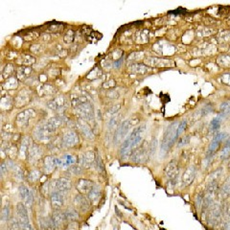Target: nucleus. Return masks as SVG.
Segmentation results:
<instances>
[{
	"label": "nucleus",
	"mask_w": 230,
	"mask_h": 230,
	"mask_svg": "<svg viewBox=\"0 0 230 230\" xmlns=\"http://www.w3.org/2000/svg\"><path fill=\"white\" fill-rule=\"evenodd\" d=\"M145 128H146L145 126H140V127L136 128L124 141V143L121 146V149H120V154L122 155V157L128 156V154H130L137 148V146L140 144V142L143 139L142 138V134H143Z\"/></svg>",
	"instance_id": "f257e3e1"
},
{
	"label": "nucleus",
	"mask_w": 230,
	"mask_h": 230,
	"mask_svg": "<svg viewBox=\"0 0 230 230\" xmlns=\"http://www.w3.org/2000/svg\"><path fill=\"white\" fill-rule=\"evenodd\" d=\"M179 124L174 122L167 128L165 133L163 135L162 142H161V150L164 152H168V150L174 145L175 142L177 141V138L179 137L177 136V128H179Z\"/></svg>",
	"instance_id": "f03ea898"
},
{
	"label": "nucleus",
	"mask_w": 230,
	"mask_h": 230,
	"mask_svg": "<svg viewBox=\"0 0 230 230\" xmlns=\"http://www.w3.org/2000/svg\"><path fill=\"white\" fill-rule=\"evenodd\" d=\"M130 159L133 162H144L148 159V153L147 149L145 148L144 145H141L139 148H136L135 150L131 152Z\"/></svg>",
	"instance_id": "7ed1b4c3"
},
{
	"label": "nucleus",
	"mask_w": 230,
	"mask_h": 230,
	"mask_svg": "<svg viewBox=\"0 0 230 230\" xmlns=\"http://www.w3.org/2000/svg\"><path fill=\"white\" fill-rule=\"evenodd\" d=\"M130 128V120H126V121L122 122L121 125L119 126L117 130L115 131L114 134V143H118L120 140H122L123 138L126 136V134L128 133V130Z\"/></svg>",
	"instance_id": "20e7f679"
},
{
	"label": "nucleus",
	"mask_w": 230,
	"mask_h": 230,
	"mask_svg": "<svg viewBox=\"0 0 230 230\" xmlns=\"http://www.w3.org/2000/svg\"><path fill=\"white\" fill-rule=\"evenodd\" d=\"M50 201H51L52 207H53L55 210H60L64 206V196H62V194L61 192L54 191L50 196Z\"/></svg>",
	"instance_id": "39448f33"
},
{
	"label": "nucleus",
	"mask_w": 230,
	"mask_h": 230,
	"mask_svg": "<svg viewBox=\"0 0 230 230\" xmlns=\"http://www.w3.org/2000/svg\"><path fill=\"white\" fill-rule=\"evenodd\" d=\"M35 112L33 108L26 109V110L20 112V113L17 115V117H16V123H17L19 126H26L28 124L29 119L32 118V117H35Z\"/></svg>",
	"instance_id": "423d86ee"
},
{
	"label": "nucleus",
	"mask_w": 230,
	"mask_h": 230,
	"mask_svg": "<svg viewBox=\"0 0 230 230\" xmlns=\"http://www.w3.org/2000/svg\"><path fill=\"white\" fill-rule=\"evenodd\" d=\"M225 136H226V133H224V132H220V133H218L217 135L215 136V138L212 140L209 148H208V150H207V154L208 155L213 154V153H214L216 150H218V148H219V146H220L221 142L223 141L224 138H225Z\"/></svg>",
	"instance_id": "0eeeda50"
},
{
	"label": "nucleus",
	"mask_w": 230,
	"mask_h": 230,
	"mask_svg": "<svg viewBox=\"0 0 230 230\" xmlns=\"http://www.w3.org/2000/svg\"><path fill=\"white\" fill-rule=\"evenodd\" d=\"M19 195H20V198L23 199L24 202L26 203V205L31 206V205L33 204V201H34L33 194L31 193V191H30L25 185L19 186Z\"/></svg>",
	"instance_id": "6e6552de"
},
{
	"label": "nucleus",
	"mask_w": 230,
	"mask_h": 230,
	"mask_svg": "<svg viewBox=\"0 0 230 230\" xmlns=\"http://www.w3.org/2000/svg\"><path fill=\"white\" fill-rule=\"evenodd\" d=\"M93 182L90 181L88 179H81L78 180L76 184V188L80 192V194H88L89 191L91 190L93 187Z\"/></svg>",
	"instance_id": "1a4fd4ad"
},
{
	"label": "nucleus",
	"mask_w": 230,
	"mask_h": 230,
	"mask_svg": "<svg viewBox=\"0 0 230 230\" xmlns=\"http://www.w3.org/2000/svg\"><path fill=\"white\" fill-rule=\"evenodd\" d=\"M79 138L75 131H68L62 137V144L65 147H73L78 143Z\"/></svg>",
	"instance_id": "9d476101"
},
{
	"label": "nucleus",
	"mask_w": 230,
	"mask_h": 230,
	"mask_svg": "<svg viewBox=\"0 0 230 230\" xmlns=\"http://www.w3.org/2000/svg\"><path fill=\"white\" fill-rule=\"evenodd\" d=\"M77 109H78V112L80 113L83 118L89 120L92 118L93 116V109L92 106L89 105L88 103L84 104V105H81L79 106H77Z\"/></svg>",
	"instance_id": "9b49d317"
},
{
	"label": "nucleus",
	"mask_w": 230,
	"mask_h": 230,
	"mask_svg": "<svg viewBox=\"0 0 230 230\" xmlns=\"http://www.w3.org/2000/svg\"><path fill=\"white\" fill-rule=\"evenodd\" d=\"M57 166V158L52 156V155H48L44 158V170L46 174H51L54 171L55 168Z\"/></svg>",
	"instance_id": "f8f14e48"
},
{
	"label": "nucleus",
	"mask_w": 230,
	"mask_h": 230,
	"mask_svg": "<svg viewBox=\"0 0 230 230\" xmlns=\"http://www.w3.org/2000/svg\"><path fill=\"white\" fill-rule=\"evenodd\" d=\"M74 205H75V207H77L78 209H81L83 211L86 210L87 208L89 207L88 201H87L82 194L75 197V199H74Z\"/></svg>",
	"instance_id": "ddd939ff"
},
{
	"label": "nucleus",
	"mask_w": 230,
	"mask_h": 230,
	"mask_svg": "<svg viewBox=\"0 0 230 230\" xmlns=\"http://www.w3.org/2000/svg\"><path fill=\"white\" fill-rule=\"evenodd\" d=\"M55 187L59 192H65L71 188V182L66 179H59L55 181Z\"/></svg>",
	"instance_id": "4468645a"
},
{
	"label": "nucleus",
	"mask_w": 230,
	"mask_h": 230,
	"mask_svg": "<svg viewBox=\"0 0 230 230\" xmlns=\"http://www.w3.org/2000/svg\"><path fill=\"white\" fill-rule=\"evenodd\" d=\"M52 221H53L55 227H56V228H59V227L61 226L65 221H66L64 213L60 212V210H56L53 213V216H52Z\"/></svg>",
	"instance_id": "2eb2a0df"
},
{
	"label": "nucleus",
	"mask_w": 230,
	"mask_h": 230,
	"mask_svg": "<svg viewBox=\"0 0 230 230\" xmlns=\"http://www.w3.org/2000/svg\"><path fill=\"white\" fill-rule=\"evenodd\" d=\"M16 213H17V215H18L19 220H21V221L29 220L28 211H27V208L23 202H19V203H17V205H16Z\"/></svg>",
	"instance_id": "dca6fc26"
},
{
	"label": "nucleus",
	"mask_w": 230,
	"mask_h": 230,
	"mask_svg": "<svg viewBox=\"0 0 230 230\" xmlns=\"http://www.w3.org/2000/svg\"><path fill=\"white\" fill-rule=\"evenodd\" d=\"M101 196V189L98 185H94L88 193V199L92 203H97Z\"/></svg>",
	"instance_id": "f3484780"
},
{
	"label": "nucleus",
	"mask_w": 230,
	"mask_h": 230,
	"mask_svg": "<svg viewBox=\"0 0 230 230\" xmlns=\"http://www.w3.org/2000/svg\"><path fill=\"white\" fill-rule=\"evenodd\" d=\"M51 134V132L47 130L46 126H40L38 127L37 130H35V136L39 140H44V139L48 138L49 135Z\"/></svg>",
	"instance_id": "a211bd4d"
},
{
	"label": "nucleus",
	"mask_w": 230,
	"mask_h": 230,
	"mask_svg": "<svg viewBox=\"0 0 230 230\" xmlns=\"http://www.w3.org/2000/svg\"><path fill=\"white\" fill-rule=\"evenodd\" d=\"M77 127H78L79 130H81V132L83 133V135L86 136V138L91 139L93 137V133H92L91 128H90L88 127V125L86 124L84 122H79L78 124H77Z\"/></svg>",
	"instance_id": "6ab92c4d"
},
{
	"label": "nucleus",
	"mask_w": 230,
	"mask_h": 230,
	"mask_svg": "<svg viewBox=\"0 0 230 230\" xmlns=\"http://www.w3.org/2000/svg\"><path fill=\"white\" fill-rule=\"evenodd\" d=\"M96 161V157L94 156V153L92 152H86L83 156V165L86 168H89L92 165V163Z\"/></svg>",
	"instance_id": "aec40b11"
},
{
	"label": "nucleus",
	"mask_w": 230,
	"mask_h": 230,
	"mask_svg": "<svg viewBox=\"0 0 230 230\" xmlns=\"http://www.w3.org/2000/svg\"><path fill=\"white\" fill-rule=\"evenodd\" d=\"M40 154V149L37 145L33 144L31 147L29 148V152H28V157L30 160H34L39 156Z\"/></svg>",
	"instance_id": "412c9836"
},
{
	"label": "nucleus",
	"mask_w": 230,
	"mask_h": 230,
	"mask_svg": "<svg viewBox=\"0 0 230 230\" xmlns=\"http://www.w3.org/2000/svg\"><path fill=\"white\" fill-rule=\"evenodd\" d=\"M32 68L30 67H20L17 70V77L20 80H23V79L27 78L30 74L32 73Z\"/></svg>",
	"instance_id": "4be33fe9"
},
{
	"label": "nucleus",
	"mask_w": 230,
	"mask_h": 230,
	"mask_svg": "<svg viewBox=\"0 0 230 230\" xmlns=\"http://www.w3.org/2000/svg\"><path fill=\"white\" fill-rule=\"evenodd\" d=\"M194 177H195V170H194V168H189L183 174V181L189 184V183H191V181H193Z\"/></svg>",
	"instance_id": "5701e85b"
},
{
	"label": "nucleus",
	"mask_w": 230,
	"mask_h": 230,
	"mask_svg": "<svg viewBox=\"0 0 230 230\" xmlns=\"http://www.w3.org/2000/svg\"><path fill=\"white\" fill-rule=\"evenodd\" d=\"M62 103H64V100H62V97H59V98H56V99L50 101V102L47 103V106L50 108L51 109H57L62 105Z\"/></svg>",
	"instance_id": "b1692460"
},
{
	"label": "nucleus",
	"mask_w": 230,
	"mask_h": 230,
	"mask_svg": "<svg viewBox=\"0 0 230 230\" xmlns=\"http://www.w3.org/2000/svg\"><path fill=\"white\" fill-rule=\"evenodd\" d=\"M64 216L66 221H75L78 219V212L75 209H67L64 212Z\"/></svg>",
	"instance_id": "393cba45"
},
{
	"label": "nucleus",
	"mask_w": 230,
	"mask_h": 230,
	"mask_svg": "<svg viewBox=\"0 0 230 230\" xmlns=\"http://www.w3.org/2000/svg\"><path fill=\"white\" fill-rule=\"evenodd\" d=\"M223 118H224V117L223 116V115L219 114L217 117H215V118L212 120V122H211V128H212L213 130H217L218 128H220L221 119H223Z\"/></svg>",
	"instance_id": "a878e982"
},
{
	"label": "nucleus",
	"mask_w": 230,
	"mask_h": 230,
	"mask_svg": "<svg viewBox=\"0 0 230 230\" xmlns=\"http://www.w3.org/2000/svg\"><path fill=\"white\" fill-rule=\"evenodd\" d=\"M75 163V157L71 154H65L62 157V165L64 166H71Z\"/></svg>",
	"instance_id": "bb28decb"
},
{
	"label": "nucleus",
	"mask_w": 230,
	"mask_h": 230,
	"mask_svg": "<svg viewBox=\"0 0 230 230\" xmlns=\"http://www.w3.org/2000/svg\"><path fill=\"white\" fill-rule=\"evenodd\" d=\"M4 86L8 89H13L17 86V81L15 78H9L4 84Z\"/></svg>",
	"instance_id": "cd10ccee"
},
{
	"label": "nucleus",
	"mask_w": 230,
	"mask_h": 230,
	"mask_svg": "<svg viewBox=\"0 0 230 230\" xmlns=\"http://www.w3.org/2000/svg\"><path fill=\"white\" fill-rule=\"evenodd\" d=\"M223 115V117H225L227 116L228 114H230V103H223V104H221V113Z\"/></svg>",
	"instance_id": "c85d7f7f"
},
{
	"label": "nucleus",
	"mask_w": 230,
	"mask_h": 230,
	"mask_svg": "<svg viewBox=\"0 0 230 230\" xmlns=\"http://www.w3.org/2000/svg\"><path fill=\"white\" fill-rule=\"evenodd\" d=\"M40 177V172L38 170H33V171L30 172L29 176V180L31 182H35L39 179Z\"/></svg>",
	"instance_id": "c756f323"
},
{
	"label": "nucleus",
	"mask_w": 230,
	"mask_h": 230,
	"mask_svg": "<svg viewBox=\"0 0 230 230\" xmlns=\"http://www.w3.org/2000/svg\"><path fill=\"white\" fill-rule=\"evenodd\" d=\"M9 230H21L19 221L17 219H15V218L12 219V221H11V223H10V225H9Z\"/></svg>",
	"instance_id": "7c9ffc66"
},
{
	"label": "nucleus",
	"mask_w": 230,
	"mask_h": 230,
	"mask_svg": "<svg viewBox=\"0 0 230 230\" xmlns=\"http://www.w3.org/2000/svg\"><path fill=\"white\" fill-rule=\"evenodd\" d=\"M29 145H30L29 138L25 137L23 139L22 144H21V148H20V153H21V154H26L27 150H28V148H29Z\"/></svg>",
	"instance_id": "2f4dec72"
},
{
	"label": "nucleus",
	"mask_w": 230,
	"mask_h": 230,
	"mask_svg": "<svg viewBox=\"0 0 230 230\" xmlns=\"http://www.w3.org/2000/svg\"><path fill=\"white\" fill-rule=\"evenodd\" d=\"M9 216H10L9 206H4L3 208H2V212H1V220L3 221H8V220H9Z\"/></svg>",
	"instance_id": "473e14b6"
},
{
	"label": "nucleus",
	"mask_w": 230,
	"mask_h": 230,
	"mask_svg": "<svg viewBox=\"0 0 230 230\" xmlns=\"http://www.w3.org/2000/svg\"><path fill=\"white\" fill-rule=\"evenodd\" d=\"M19 221V224H20V227H21V230H34L33 228L32 224L30 223V221H21V220H18Z\"/></svg>",
	"instance_id": "72a5a7b5"
},
{
	"label": "nucleus",
	"mask_w": 230,
	"mask_h": 230,
	"mask_svg": "<svg viewBox=\"0 0 230 230\" xmlns=\"http://www.w3.org/2000/svg\"><path fill=\"white\" fill-rule=\"evenodd\" d=\"M229 156H230V146L224 145V147L223 148V150H221V159H226V158Z\"/></svg>",
	"instance_id": "f704fd0d"
},
{
	"label": "nucleus",
	"mask_w": 230,
	"mask_h": 230,
	"mask_svg": "<svg viewBox=\"0 0 230 230\" xmlns=\"http://www.w3.org/2000/svg\"><path fill=\"white\" fill-rule=\"evenodd\" d=\"M186 126H187V123H186V121H183L179 125V128H177V136H179L180 134H181L183 131L185 130Z\"/></svg>",
	"instance_id": "c9c22d12"
},
{
	"label": "nucleus",
	"mask_w": 230,
	"mask_h": 230,
	"mask_svg": "<svg viewBox=\"0 0 230 230\" xmlns=\"http://www.w3.org/2000/svg\"><path fill=\"white\" fill-rule=\"evenodd\" d=\"M96 162H97V166H98V168H99V171L101 172L105 171V167H104V164L102 162L101 157L99 156V154H97V156H96Z\"/></svg>",
	"instance_id": "e433bc0d"
},
{
	"label": "nucleus",
	"mask_w": 230,
	"mask_h": 230,
	"mask_svg": "<svg viewBox=\"0 0 230 230\" xmlns=\"http://www.w3.org/2000/svg\"><path fill=\"white\" fill-rule=\"evenodd\" d=\"M33 62H35V59L31 56H28V55H25L24 56V64H33Z\"/></svg>",
	"instance_id": "4c0bfd02"
},
{
	"label": "nucleus",
	"mask_w": 230,
	"mask_h": 230,
	"mask_svg": "<svg viewBox=\"0 0 230 230\" xmlns=\"http://www.w3.org/2000/svg\"><path fill=\"white\" fill-rule=\"evenodd\" d=\"M73 37H74V32L72 31V33H71V35H69V32L67 33L66 35H65V37H64V40L66 42H71L73 40Z\"/></svg>",
	"instance_id": "58836bf2"
},
{
	"label": "nucleus",
	"mask_w": 230,
	"mask_h": 230,
	"mask_svg": "<svg viewBox=\"0 0 230 230\" xmlns=\"http://www.w3.org/2000/svg\"><path fill=\"white\" fill-rule=\"evenodd\" d=\"M189 142V137L187 136V137H183V138H181L179 140V147H181V146H184V145H186Z\"/></svg>",
	"instance_id": "ea45409f"
},
{
	"label": "nucleus",
	"mask_w": 230,
	"mask_h": 230,
	"mask_svg": "<svg viewBox=\"0 0 230 230\" xmlns=\"http://www.w3.org/2000/svg\"><path fill=\"white\" fill-rule=\"evenodd\" d=\"M153 141H154V144H153L152 142V150H150V153L152 154H154L155 153V148H156V139H153Z\"/></svg>",
	"instance_id": "a19ab883"
},
{
	"label": "nucleus",
	"mask_w": 230,
	"mask_h": 230,
	"mask_svg": "<svg viewBox=\"0 0 230 230\" xmlns=\"http://www.w3.org/2000/svg\"><path fill=\"white\" fill-rule=\"evenodd\" d=\"M6 163H2V165H1V175L3 176V175L5 174V172H6Z\"/></svg>",
	"instance_id": "79ce46f5"
},
{
	"label": "nucleus",
	"mask_w": 230,
	"mask_h": 230,
	"mask_svg": "<svg viewBox=\"0 0 230 230\" xmlns=\"http://www.w3.org/2000/svg\"><path fill=\"white\" fill-rule=\"evenodd\" d=\"M123 61V57H121L120 60H118V61H116L114 62V67H119L120 66V64H121V62Z\"/></svg>",
	"instance_id": "37998d69"
},
{
	"label": "nucleus",
	"mask_w": 230,
	"mask_h": 230,
	"mask_svg": "<svg viewBox=\"0 0 230 230\" xmlns=\"http://www.w3.org/2000/svg\"><path fill=\"white\" fill-rule=\"evenodd\" d=\"M229 214H230V212H229ZM229 217H230V215H229Z\"/></svg>",
	"instance_id": "c03bdc74"
}]
</instances>
